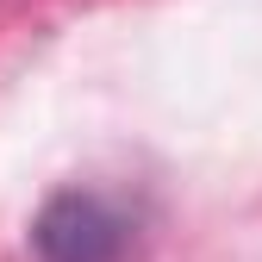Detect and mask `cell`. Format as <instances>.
<instances>
[{
    "mask_svg": "<svg viewBox=\"0 0 262 262\" xmlns=\"http://www.w3.org/2000/svg\"><path fill=\"white\" fill-rule=\"evenodd\" d=\"M38 256L44 262H119L125 219L100 193H56L38 212Z\"/></svg>",
    "mask_w": 262,
    "mask_h": 262,
    "instance_id": "6da1fadb",
    "label": "cell"
}]
</instances>
